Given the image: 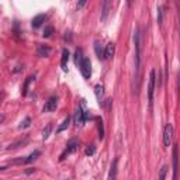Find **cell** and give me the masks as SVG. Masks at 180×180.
<instances>
[{
	"label": "cell",
	"instance_id": "1",
	"mask_svg": "<svg viewBox=\"0 0 180 180\" xmlns=\"http://www.w3.org/2000/svg\"><path fill=\"white\" fill-rule=\"evenodd\" d=\"M134 45H135V78L134 80L137 82L135 84V93H138L139 89V70H141V31L137 28L134 32Z\"/></svg>",
	"mask_w": 180,
	"mask_h": 180
},
{
	"label": "cell",
	"instance_id": "2",
	"mask_svg": "<svg viewBox=\"0 0 180 180\" xmlns=\"http://www.w3.org/2000/svg\"><path fill=\"white\" fill-rule=\"evenodd\" d=\"M155 86H156V72H155V70H151V75H149V83H148V100H149V108H152V103H153Z\"/></svg>",
	"mask_w": 180,
	"mask_h": 180
},
{
	"label": "cell",
	"instance_id": "3",
	"mask_svg": "<svg viewBox=\"0 0 180 180\" xmlns=\"http://www.w3.org/2000/svg\"><path fill=\"white\" fill-rule=\"evenodd\" d=\"M79 66H80V72L83 75V78L90 79V76H92V62H90V59L83 58L80 61V63H79Z\"/></svg>",
	"mask_w": 180,
	"mask_h": 180
},
{
	"label": "cell",
	"instance_id": "4",
	"mask_svg": "<svg viewBox=\"0 0 180 180\" xmlns=\"http://www.w3.org/2000/svg\"><path fill=\"white\" fill-rule=\"evenodd\" d=\"M87 118H89V112L83 111V108H82V107H79L78 111H76V114H75V125L76 127L84 125V122H86Z\"/></svg>",
	"mask_w": 180,
	"mask_h": 180
},
{
	"label": "cell",
	"instance_id": "5",
	"mask_svg": "<svg viewBox=\"0 0 180 180\" xmlns=\"http://www.w3.org/2000/svg\"><path fill=\"white\" fill-rule=\"evenodd\" d=\"M172 139H173V125L172 124H166L165 129H163V143L165 146H170Z\"/></svg>",
	"mask_w": 180,
	"mask_h": 180
},
{
	"label": "cell",
	"instance_id": "6",
	"mask_svg": "<svg viewBox=\"0 0 180 180\" xmlns=\"http://www.w3.org/2000/svg\"><path fill=\"white\" fill-rule=\"evenodd\" d=\"M78 149V141L76 139H72V141H69V143L66 145V148H65V151L61 153V156H59V160H63L65 158L68 156V155H70V153H73V152Z\"/></svg>",
	"mask_w": 180,
	"mask_h": 180
},
{
	"label": "cell",
	"instance_id": "7",
	"mask_svg": "<svg viewBox=\"0 0 180 180\" xmlns=\"http://www.w3.org/2000/svg\"><path fill=\"white\" fill-rule=\"evenodd\" d=\"M111 6H112V0H103V4H101V22H104L108 17V13L111 10Z\"/></svg>",
	"mask_w": 180,
	"mask_h": 180
},
{
	"label": "cell",
	"instance_id": "8",
	"mask_svg": "<svg viewBox=\"0 0 180 180\" xmlns=\"http://www.w3.org/2000/svg\"><path fill=\"white\" fill-rule=\"evenodd\" d=\"M56 106H58V97L56 96H51L44 106V112L53 111V110H56Z\"/></svg>",
	"mask_w": 180,
	"mask_h": 180
},
{
	"label": "cell",
	"instance_id": "9",
	"mask_svg": "<svg viewBox=\"0 0 180 180\" xmlns=\"http://www.w3.org/2000/svg\"><path fill=\"white\" fill-rule=\"evenodd\" d=\"M177 152H179V148L177 145L173 146V179L177 177V168H179V156H177Z\"/></svg>",
	"mask_w": 180,
	"mask_h": 180
},
{
	"label": "cell",
	"instance_id": "10",
	"mask_svg": "<svg viewBox=\"0 0 180 180\" xmlns=\"http://www.w3.org/2000/svg\"><path fill=\"white\" fill-rule=\"evenodd\" d=\"M115 52V45L114 42H108L106 45V51H104V59H112Z\"/></svg>",
	"mask_w": 180,
	"mask_h": 180
},
{
	"label": "cell",
	"instance_id": "11",
	"mask_svg": "<svg viewBox=\"0 0 180 180\" xmlns=\"http://www.w3.org/2000/svg\"><path fill=\"white\" fill-rule=\"evenodd\" d=\"M45 20H47V16H45V14H38V16H35V17L32 18V21H31V25H32L34 28H38V27H41V25L44 24Z\"/></svg>",
	"mask_w": 180,
	"mask_h": 180
},
{
	"label": "cell",
	"instance_id": "12",
	"mask_svg": "<svg viewBox=\"0 0 180 180\" xmlns=\"http://www.w3.org/2000/svg\"><path fill=\"white\" fill-rule=\"evenodd\" d=\"M27 142H28V137H27V135H25V137H24V139H18V141H17V142L10 143L7 149H8V151H11V149H17V148H20V146H24Z\"/></svg>",
	"mask_w": 180,
	"mask_h": 180
},
{
	"label": "cell",
	"instance_id": "13",
	"mask_svg": "<svg viewBox=\"0 0 180 180\" xmlns=\"http://www.w3.org/2000/svg\"><path fill=\"white\" fill-rule=\"evenodd\" d=\"M37 53H38V56L47 58V56H49V53H51V48L45 47V45H39L38 49H37Z\"/></svg>",
	"mask_w": 180,
	"mask_h": 180
},
{
	"label": "cell",
	"instance_id": "14",
	"mask_svg": "<svg viewBox=\"0 0 180 180\" xmlns=\"http://www.w3.org/2000/svg\"><path fill=\"white\" fill-rule=\"evenodd\" d=\"M68 59H69V51L63 49L62 51V58H61V66L63 70L68 69Z\"/></svg>",
	"mask_w": 180,
	"mask_h": 180
},
{
	"label": "cell",
	"instance_id": "15",
	"mask_svg": "<svg viewBox=\"0 0 180 180\" xmlns=\"http://www.w3.org/2000/svg\"><path fill=\"white\" fill-rule=\"evenodd\" d=\"M69 124H70V117L68 115V117H65V120L62 121L61 125L58 127V129H56V134H61V132H63L65 129H66L68 127H69Z\"/></svg>",
	"mask_w": 180,
	"mask_h": 180
},
{
	"label": "cell",
	"instance_id": "16",
	"mask_svg": "<svg viewBox=\"0 0 180 180\" xmlns=\"http://www.w3.org/2000/svg\"><path fill=\"white\" fill-rule=\"evenodd\" d=\"M117 163H118V159L115 158L111 163V169H110V173H108V179H115L117 176Z\"/></svg>",
	"mask_w": 180,
	"mask_h": 180
},
{
	"label": "cell",
	"instance_id": "17",
	"mask_svg": "<svg viewBox=\"0 0 180 180\" xmlns=\"http://www.w3.org/2000/svg\"><path fill=\"white\" fill-rule=\"evenodd\" d=\"M94 51H96V55H97L98 59H104V51H103V48H101V45L98 41L94 42Z\"/></svg>",
	"mask_w": 180,
	"mask_h": 180
},
{
	"label": "cell",
	"instance_id": "18",
	"mask_svg": "<svg viewBox=\"0 0 180 180\" xmlns=\"http://www.w3.org/2000/svg\"><path fill=\"white\" fill-rule=\"evenodd\" d=\"M94 94L96 97H97V100H101L104 96V87L101 86V84H96L94 86Z\"/></svg>",
	"mask_w": 180,
	"mask_h": 180
},
{
	"label": "cell",
	"instance_id": "19",
	"mask_svg": "<svg viewBox=\"0 0 180 180\" xmlns=\"http://www.w3.org/2000/svg\"><path fill=\"white\" fill-rule=\"evenodd\" d=\"M39 155H41V152H39V151H34L32 153H30V155H28V156H25V158H24L25 163H31V162H32V160H35L39 156Z\"/></svg>",
	"mask_w": 180,
	"mask_h": 180
},
{
	"label": "cell",
	"instance_id": "20",
	"mask_svg": "<svg viewBox=\"0 0 180 180\" xmlns=\"http://www.w3.org/2000/svg\"><path fill=\"white\" fill-rule=\"evenodd\" d=\"M97 128H98V139L104 138V125H103V120L98 118L97 120Z\"/></svg>",
	"mask_w": 180,
	"mask_h": 180
},
{
	"label": "cell",
	"instance_id": "21",
	"mask_svg": "<svg viewBox=\"0 0 180 180\" xmlns=\"http://www.w3.org/2000/svg\"><path fill=\"white\" fill-rule=\"evenodd\" d=\"M51 131H52V124H48V125L44 128V131H42V139H44V141L48 139V138H49Z\"/></svg>",
	"mask_w": 180,
	"mask_h": 180
},
{
	"label": "cell",
	"instance_id": "22",
	"mask_svg": "<svg viewBox=\"0 0 180 180\" xmlns=\"http://www.w3.org/2000/svg\"><path fill=\"white\" fill-rule=\"evenodd\" d=\"M32 79H35L34 76H28L27 79H25V82H24V86H22V94H27V92H28V86H30V83L32 82Z\"/></svg>",
	"mask_w": 180,
	"mask_h": 180
},
{
	"label": "cell",
	"instance_id": "23",
	"mask_svg": "<svg viewBox=\"0 0 180 180\" xmlns=\"http://www.w3.org/2000/svg\"><path fill=\"white\" fill-rule=\"evenodd\" d=\"M53 34V27H51V25H48V27H45L44 32H42V37L44 38H49L51 35Z\"/></svg>",
	"mask_w": 180,
	"mask_h": 180
},
{
	"label": "cell",
	"instance_id": "24",
	"mask_svg": "<svg viewBox=\"0 0 180 180\" xmlns=\"http://www.w3.org/2000/svg\"><path fill=\"white\" fill-rule=\"evenodd\" d=\"M31 125V118L30 117H25L24 121H21V124L18 125L20 129H24V128H28V127Z\"/></svg>",
	"mask_w": 180,
	"mask_h": 180
},
{
	"label": "cell",
	"instance_id": "25",
	"mask_svg": "<svg viewBox=\"0 0 180 180\" xmlns=\"http://www.w3.org/2000/svg\"><path fill=\"white\" fill-rule=\"evenodd\" d=\"M83 52H82V49H76V52H75V63L76 65H79L80 63V61L83 59Z\"/></svg>",
	"mask_w": 180,
	"mask_h": 180
},
{
	"label": "cell",
	"instance_id": "26",
	"mask_svg": "<svg viewBox=\"0 0 180 180\" xmlns=\"http://www.w3.org/2000/svg\"><path fill=\"white\" fill-rule=\"evenodd\" d=\"M94 152H96V146L94 145H89L86 148V151H84V153H86L87 156H92V155H94Z\"/></svg>",
	"mask_w": 180,
	"mask_h": 180
},
{
	"label": "cell",
	"instance_id": "27",
	"mask_svg": "<svg viewBox=\"0 0 180 180\" xmlns=\"http://www.w3.org/2000/svg\"><path fill=\"white\" fill-rule=\"evenodd\" d=\"M162 21H163V11H162V7H158V24L162 25Z\"/></svg>",
	"mask_w": 180,
	"mask_h": 180
},
{
	"label": "cell",
	"instance_id": "28",
	"mask_svg": "<svg viewBox=\"0 0 180 180\" xmlns=\"http://www.w3.org/2000/svg\"><path fill=\"white\" fill-rule=\"evenodd\" d=\"M89 2V0H79L78 2V4H76V8H78V10H80V8H83L84 6H86V3Z\"/></svg>",
	"mask_w": 180,
	"mask_h": 180
},
{
	"label": "cell",
	"instance_id": "29",
	"mask_svg": "<svg viewBox=\"0 0 180 180\" xmlns=\"http://www.w3.org/2000/svg\"><path fill=\"white\" fill-rule=\"evenodd\" d=\"M166 172H168V166H163L162 170H160V174H159V179L163 180L166 177Z\"/></svg>",
	"mask_w": 180,
	"mask_h": 180
},
{
	"label": "cell",
	"instance_id": "30",
	"mask_svg": "<svg viewBox=\"0 0 180 180\" xmlns=\"http://www.w3.org/2000/svg\"><path fill=\"white\" fill-rule=\"evenodd\" d=\"M4 118H6V117H4V115H3V114H0V124H2V122H3V121H4Z\"/></svg>",
	"mask_w": 180,
	"mask_h": 180
},
{
	"label": "cell",
	"instance_id": "31",
	"mask_svg": "<svg viewBox=\"0 0 180 180\" xmlns=\"http://www.w3.org/2000/svg\"><path fill=\"white\" fill-rule=\"evenodd\" d=\"M127 3H128V6H131L132 4V0H127Z\"/></svg>",
	"mask_w": 180,
	"mask_h": 180
},
{
	"label": "cell",
	"instance_id": "32",
	"mask_svg": "<svg viewBox=\"0 0 180 180\" xmlns=\"http://www.w3.org/2000/svg\"><path fill=\"white\" fill-rule=\"evenodd\" d=\"M0 170H6V168L4 166H0Z\"/></svg>",
	"mask_w": 180,
	"mask_h": 180
},
{
	"label": "cell",
	"instance_id": "33",
	"mask_svg": "<svg viewBox=\"0 0 180 180\" xmlns=\"http://www.w3.org/2000/svg\"><path fill=\"white\" fill-rule=\"evenodd\" d=\"M0 103H2V94H0Z\"/></svg>",
	"mask_w": 180,
	"mask_h": 180
}]
</instances>
